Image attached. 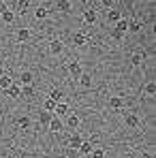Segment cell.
<instances>
[{"label": "cell", "mask_w": 156, "mask_h": 158, "mask_svg": "<svg viewBox=\"0 0 156 158\" xmlns=\"http://www.w3.org/2000/svg\"><path fill=\"white\" fill-rule=\"evenodd\" d=\"M79 124H81V120H79V115H75V113H66V122H64V126H69V128H73V131H77Z\"/></svg>", "instance_id": "cell-1"}, {"label": "cell", "mask_w": 156, "mask_h": 158, "mask_svg": "<svg viewBox=\"0 0 156 158\" xmlns=\"http://www.w3.org/2000/svg\"><path fill=\"white\" fill-rule=\"evenodd\" d=\"M49 131H52V132L64 131V122L60 120V115H52V120H49Z\"/></svg>", "instance_id": "cell-2"}, {"label": "cell", "mask_w": 156, "mask_h": 158, "mask_svg": "<svg viewBox=\"0 0 156 158\" xmlns=\"http://www.w3.org/2000/svg\"><path fill=\"white\" fill-rule=\"evenodd\" d=\"M62 52H64V43H62L60 39H56V41L49 43V53H52V56H60Z\"/></svg>", "instance_id": "cell-3"}, {"label": "cell", "mask_w": 156, "mask_h": 158, "mask_svg": "<svg viewBox=\"0 0 156 158\" xmlns=\"http://www.w3.org/2000/svg\"><path fill=\"white\" fill-rule=\"evenodd\" d=\"M96 19H99V15H96V11H94V9H86V11H83V22H86L88 26L96 24Z\"/></svg>", "instance_id": "cell-4"}, {"label": "cell", "mask_w": 156, "mask_h": 158, "mask_svg": "<svg viewBox=\"0 0 156 158\" xmlns=\"http://www.w3.org/2000/svg\"><path fill=\"white\" fill-rule=\"evenodd\" d=\"M73 45H75V47H83V45H88V36H86V32H75V34H73Z\"/></svg>", "instance_id": "cell-5"}, {"label": "cell", "mask_w": 156, "mask_h": 158, "mask_svg": "<svg viewBox=\"0 0 156 158\" xmlns=\"http://www.w3.org/2000/svg\"><path fill=\"white\" fill-rule=\"evenodd\" d=\"M66 71H69V75H73L75 79H77L79 75L83 73V71H81V64H79V62H69V64H66Z\"/></svg>", "instance_id": "cell-6"}, {"label": "cell", "mask_w": 156, "mask_h": 158, "mask_svg": "<svg viewBox=\"0 0 156 158\" xmlns=\"http://www.w3.org/2000/svg\"><path fill=\"white\" fill-rule=\"evenodd\" d=\"M6 94H9L11 98H19V96H22V85H19V83H11V85L6 88Z\"/></svg>", "instance_id": "cell-7"}, {"label": "cell", "mask_w": 156, "mask_h": 158, "mask_svg": "<svg viewBox=\"0 0 156 158\" xmlns=\"http://www.w3.org/2000/svg\"><path fill=\"white\" fill-rule=\"evenodd\" d=\"M124 122H126V126H130V128H137V126L141 124L135 113H124Z\"/></svg>", "instance_id": "cell-8"}, {"label": "cell", "mask_w": 156, "mask_h": 158, "mask_svg": "<svg viewBox=\"0 0 156 158\" xmlns=\"http://www.w3.org/2000/svg\"><path fill=\"white\" fill-rule=\"evenodd\" d=\"M32 81H34V75L30 71H24L19 75V85H32Z\"/></svg>", "instance_id": "cell-9"}, {"label": "cell", "mask_w": 156, "mask_h": 158, "mask_svg": "<svg viewBox=\"0 0 156 158\" xmlns=\"http://www.w3.org/2000/svg\"><path fill=\"white\" fill-rule=\"evenodd\" d=\"M77 79H79V85H81V88H86V90H88V88H92V75H88V73H81Z\"/></svg>", "instance_id": "cell-10"}, {"label": "cell", "mask_w": 156, "mask_h": 158, "mask_svg": "<svg viewBox=\"0 0 156 158\" xmlns=\"http://www.w3.org/2000/svg\"><path fill=\"white\" fill-rule=\"evenodd\" d=\"M15 39H17L19 43H26L28 39H30V30H28V28H19V30L15 32Z\"/></svg>", "instance_id": "cell-11"}, {"label": "cell", "mask_w": 156, "mask_h": 158, "mask_svg": "<svg viewBox=\"0 0 156 158\" xmlns=\"http://www.w3.org/2000/svg\"><path fill=\"white\" fill-rule=\"evenodd\" d=\"M66 113H69V105H66L64 101L56 103V109H53V115H66Z\"/></svg>", "instance_id": "cell-12"}, {"label": "cell", "mask_w": 156, "mask_h": 158, "mask_svg": "<svg viewBox=\"0 0 156 158\" xmlns=\"http://www.w3.org/2000/svg\"><path fill=\"white\" fill-rule=\"evenodd\" d=\"M107 17H109V22H111V24H116L118 19H122V13H120L118 9H113V6H111V9L107 11Z\"/></svg>", "instance_id": "cell-13"}, {"label": "cell", "mask_w": 156, "mask_h": 158, "mask_svg": "<svg viewBox=\"0 0 156 158\" xmlns=\"http://www.w3.org/2000/svg\"><path fill=\"white\" fill-rule=\"evenodd\" d=\"M17 126H19L22 131H28V128L32 126V120H30L28 115H22V118H17Z\"/></svg>", "instance_id": "cell-14"}, {"label": "cell", "mask_w": 156, "mask_h": 158, "mask_svg": "<svg viewBox=\"0 0 156 158\" xmlns=\"http://www.w3.org/2000/svg\"><path fill=\"white\" fill-rule=\"evenodd\" d=\"M81 141H83V139H81V135H77V132H75V135H71V137H69V145H71V148H73V150H77L79 145H81Z\"/></svg>", "instance_id": "cell-15"}, {"label": "cell", "mask_w": 156, "mask_h": 158, "mask_svg": "<svg viewBox=\"0 0 156 158\" xmlns=\"http://www.w3.org/2000/svg\"><path fill=\"white\" fill-rule=\"evenodd\" d=\"M109 107H111V109H122V107H124V98L111 96V98H109Z\"/></svg>", "instance_id": "cell-16"}, {"label": "cell", "mask_w": 156, "mask_h": 158, "mask_svg": "<svg viewBox=\"0 0 156 158\" xmlns=\"http://www.w3.org/2000/svg\"><path fill=\"white\" fill-rule=\"evenodd\" d=\"M143 60H145V56H143V53H133V56H130V64H133V66H141V64H143Z\"/></svg>", "instance_id": "cell-17"}, {"label": "cell", "mask_w": 156, "mask_h": 158, "mask_svg": "<svg viewBox=\"0 0 156 158\" xmlns=\"http://www.w3.org/2000/svg\"><path fill=\"white\" fill-rule=\"evenodd\" d=\"M79 154H86V156H90V152H92V143L90 141H81V145L77 148Z\"/></svg>", "instance_id": "cell-18"}, {"label": "cell", "mask_w": 156, "mask_h": 158, "mask_svg": "<svg viewBox=\"0 0 156 158\" xmlns=\"http://www.w3.org/2000/svg\"><path fill=\"white\" fill-rule=\"evenodd\" d=\"M49 98H52L53 103H60V101H64V92L62 90H52L49 92Z\"/></svg>", "instance_id": "cell-19"}, {"label": "cell", "mask_w": 156, "mask_h": 158, "mask_svg": "<svg viewBox=\"0 0 156 158\" xmlns=\"http://www.w3.org/2000/svg\"><path fill=\"white\" fill-rule=\"evenodd\" d=\"M0 17H2V22H4V24H13V22H15V13H13V11H9V9H6Z\"/></svg>", "instance_id": "cell-20"}, {"label": "cell", "mask_w": 156, "mask_h": 158, "mask_svg": "<svg viewBox=\"0 0 156 158\" xmlns=\"http://www.w3.org/2000/svg\"><path fill=\"white\" fill-rule=\"evenodd\" d=\"M11 83H13V79H11V75H6V73H4V75L0 77V88H2V90H6V88H9Z\"/></svg>", "instance_id": "cell-21"}, {"label": "cell", "mask_w": 156, "mask_h": 158, "mask_svg": "<svg viewBox=\"0 0 156 158\" xmlns=\"http://www.w3.org/2000/svg\"><path fill=\"white\" fill-rule=\"evenodd\" d=\"M116 30H120V32H124V34H126V30H129V22H126L124 17H122V19H118V22H116Z\"/></svg>", "instance_id": "cell-22"}, {"label": "cell", "mask_w": 156, "mask_h": 158, "mask_svg": "<svg viewBox=\"0 0 156 158\" xmlns=\"http://www.w3.org/2000/svg\"><path fill=\"white\" fill-rule=\"evenodd\" d=\"M141 28H143V24H141L139 19H133V22H129V30H130V32H139Z\"/></svg>", "instance_id": "cell-23"}, {"label": "cell", "mask_w": 156, "mask_h": 158, "mask_svg": "<svg viewBox=\"0 0 156 158\" xmlns=\"http://www.w3.org/2000/svg\"><path fill=\"white\" fill-rule=\"evenodd\" d=\"M143 92H145L148 96H154V94H156V83H154V81H150V83H145V88H143Z\"/></svg>", "instance_id": "cell-24"}, {"label": "cell", "mask_w": 156, "mask_h": 158, "mask_svg": "<svg viewBox=\"0 0 156 158\" xmlns=\"http://www.w3.org/2000/svg\"><path fill=\"white\" fill-rule=\"evenodd\" d=\"M47 13H49V11H47L45 6H39V9L34 11V17H36V19H45V17H47Z\"/></svg>", "instance_id": "cell-25"}, {"label": "cell", "mask_w": 156, "mask_h": 158, "mask_svg": "<svg viewBox=\"0 0 156 158\" xmlns=\"http://www.w3.org/2000/svg\"><path fill=\"white\" fill-rule=\"evenodd\" d=\"M58 11H60V13H69V11H71V2H69V0L58 2Z\"/></svg>", "instance_id": "cell-26"}, {"label": "cell", "mask_w": 156, "mask_h": 158, "mask_svg": "<svg viewBox=\"0 0 156 158\" xmlns=\"http://www.w3.org/2000/svg\"><path fill=\"white\" fill-rule=\"evenodd\" d=\"M90 156H92V158H105V150H103V148H92Z\"/></svg>", "instance_id": "cell-27"}, {"label": "cell", "mask_w": 156, "mask_h": 158, "mask_svg": "<svg viewBox=\"0 0 156 158\" xmlns=\"http://www.w3.org/2000/svg\"><path fill=\"white\" fill-rule=\"evenodd\" d=\"M43 107H45V111H49V113H53V109H56V103H53L52 98L47 96V98H45V103H43Z\"/></svg>", "instance_id": "cell-28"}, {"label": "cell", "mask_w": 156, "mask_h": 158, "mask_svg": "<svg viewBox=\"0 0 156 158\" xmlns=\"http://www.w3.org/2000/svg\"><path fill=\"white\" fill-rule=\"evenodd\" d=\"M28 6H30V0H17V9H19V13H24Z\"/></svg>", "instance_id": "cell-29"}, {"label": "cell", "mask_w": 156, "mask_h": 158, "mask_svg": "<svg viewBox=\"0 0 156 158\" xmlns=\"http://www.w3.org/2000/svg\"><path fill=\"white\" fill-rule=\"evenodd\" d=\"M111 39H113V41H122V39H124V32H120V30L113 28V30H111Z\"/></svg>", "instance_id": "cell-30"}, {"label": "cell", "mask_w": 156, "mask_h": 158, "mask_svg": "<svg viewBox=\"0 0 156 158\" xmlns=\"http://www.w3.org/2000/svg\"><path fill=\"white\" fill-rule=\"evenodd\" d=\"M52 115H53V113H49V111H41V122H43V124H49Z\"/></svg>", "instance_id": "cell-31"}, {"label": "cell", "mask_w": 156, "mask_h": 158, "mask_svg": "<svg viewBox=\"0 0 156 158\" xmlns=\"http://www.w3.org/2000/svg\"><path fill=\"white\" fill-rule=\"evenodd\" d=\"M22 96H32V88L30 85H22Z\"/></svg>", "instance_id": "cell-32"}, {"label": "cell", "mask_w": 156, "mask_h": 158, "mask_svg": "<svg viewBox=\"0 0 156 158\" xmlns=\"http://www.w3.org/2000/svg\"><path fill=\"white\" fill-rule=\"evenodd\" d=\"M101 4H103L105 9H111L113 6V0H101Z\"/></svg>", "instance_id": "cell-33"}, {"label": "cell", "mask_w": 156, "mask_h": 158, "mask_svg": "<svg viewBox=\"0 0 156 158\" xmlns=\"http://www.w3.org/2000/svg\"><path fill=\"white\" fill-rule=\"evenodd\" d=\"M6 9H9V6H6V2H4V0H0V15H2Z\"/></svg>", "instance_id": "cell-34"}, {"label": "cell", "mask_w": 156, "mask_h": 158, "mask_svg": "<svg viewBox=\"0 0 156 158\" xmlns=\"http://www.w3.org/2000/svg\"><path fill=\"white\" fill-rule=\"evenodd\" d=\"M139 158H154V156H152V154H148V152H143V154H141Z\"/></svg>", "instance_id": "cell-35"}, {"label": "cell", "mask_w": 156, "mask_h": 158, "mask_svg": "<svg viewBox=\"0 0 156 158\" xmlns=\"http://www.w3.org/2000/svg\"><path fill=\"white\" fill-rule=\"evenodd\" d=\"M53 2H56V4H58V2H64V0H53Z\"/></svg>", "instance_id": "cell-36"}]
</instances>
